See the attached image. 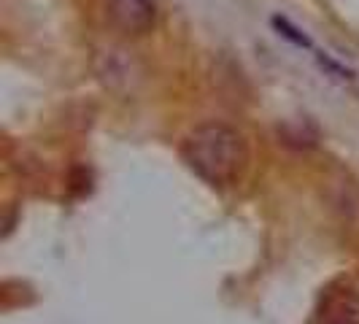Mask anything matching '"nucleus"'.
I'll list each match as a JSON object with an SVG mask.
<instances>
[{
    "label": "nucleus",
    "mask_w": 359,
    "mask_h": 324,
    "mask_svg": "<svg viewBox=\"0 0 359 324\" xmlns=\"http://www.w3.org/2000/svg\"><path fill=\"white\" fill-rule=\"evenodd\" d=\"M319 322L322 324H359V289H351V287L332 289V292L324 297Z\"/></svg>",
    "instance_id": "7ed1b4c3"
},
{
    "label": "nucleus",
    "mask_w": 359,
    "mask_h": 324,
    "mask_svg": "<svg viewBox=\"0 0 359 324\" xmlns=\"http://www.w3.org/2000/svg\"><path fill=\"white\" fill-rule=\"evenodd\" d=\"M108 25L125 36H146L157 25L154 0H106Z\"/></svg>",
    "instance_id": "f03ea898"
},
{
    "label": "nucleus",
    "mask_w": 359,
    "mask_h": 324,
    "mask_svg": "<svg viewBox=\"0 0 359 324\" xmlns=\"http://www.w3.org/2000/svg\"><path fill=\"white\" fill-rule=\"evenodd\" d=\"M181 157L205 184L233 187L249 168V144L235 127L208 122L184 138Z\"/></svg>",
    "instance_id": "f257e3e1"
}]
</instances>
